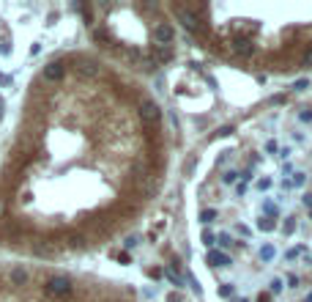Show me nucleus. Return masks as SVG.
<instances>
[{
  "mask_svg": "<svg viewBox=\"0 0 312 302\" xmlns=\"http://www.w3.org/2000/svg\"><path fill=\"white\" fill-rule=\"evenodd\" d=\"M170 167V121L145 80L91 47L52 52L28 77L0 146V256H96L148 217Z\"/></svg>",
  "mask_w": 312,
  "mask_h": 302,
  "instance_id": "f257e3e1",
  "label": "nucleus"
},
{
  "mask_svg": "<svg viewBox=\"0 0 312 302\" xmlns=\"http://www.w3.org/2000/svg\"><path fill=\"white\" fill-rule=\"evenodd\" d=\"M189 245L211 302H312V91L208 149L189 190Z\"/></svg>",
  "mask_w": 312,
  "mask_h": 302,
  "instance_id": "f03ea898",
  "label": "nucleus"
},
{
  "mask_svg": "<svg viewBox=\"0 0 312 302\" xmlns=\"http://www.w3.org/2000/svg\"><path fill=\"white\" fill-rule=\"evenodd\" d=\"M173 25L206 58L247 77L312 72V0L165 3Z\"/></svg>",
  "mask_w": 312,
  "mask_h": 302,
  "instance_id": "7ed1b4c3",
  "label": "nucleus"
},
{
  "mask_svg": "<svg viewBox=\"0 0 312 302\" xmlns=\"http://www.w3.org/2000/svg\"><path fill=\"white\" fill-rule=\"evenodd\" d=\"M77 14L91 50L126 75L142 80L175 58L178 28L165 3H88Z\"/></svg>",
  "mask_w": 312,
  "mask_h": 302,
  "instance_id": "20e7f679",
  "label": "nucleus"
},
{
  "mask_svg": "<svg viewBox=\"0 0 312 302\" xmlns=\"http://www.w3.org/2000/svg\"><path fill=\"white\" fill-rule=\"evenodd\" d=\"M0 302H145L129 280L74 264L0 256Z\"/></svg>",
  "mask_w": 312,
  "mask_h": 302,
  "instance_id": "39448f33",
  "label": "nucleus"
}]
</instances>
